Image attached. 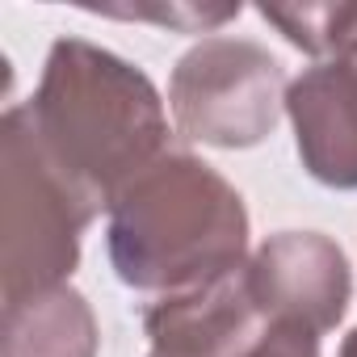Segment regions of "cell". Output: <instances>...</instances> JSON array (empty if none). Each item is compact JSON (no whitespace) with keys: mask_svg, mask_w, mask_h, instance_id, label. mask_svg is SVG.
Here are the masks:
<instances>
[{"mask_svg":"<svg viewBox=\"0 0 357 357\" xmlns=\"http://www.w3.org/2000/svg\"><path fill=\"white\" fill-rule=\"evenodd\" d=\"M248 286L265 324L328 332L353 298L349 257L319 231H278L248 257Z\"/></svg>","mask_w":357,"mask_h":357,"instance_id":"8992f818","label":"cell"},{"mask_svg":"<svg viewBox=\"0 0 357 357\" xmlns=\"http://www.w3.org/2000/svg\"><path fill=\"white\" fill-rule=\"evenodd\" d=\"M286 68L252 38H202L172 68L168 105L176 130L223 151L257 147L286 114Z\"/></svg>","mask_w":357,"mask_h":357,"instance_id":"5b68a950","label":"cell"},{"mask_svg":"<svg viewBox=\"0 0 357 357\" xmlns=\"http://www.w3.org/2000/svg\"><path fill=\"white\" fill-rule=\"evenodd\" d=\"M114 17H135V22H160L181 34H215L223 22L240 17V5H135V9H97Z\"/></svg>","mask_w":357,"mask_h":357,"instance_id":"9c48e42d","label":"cell"},{"mask_svg":"<svg viewBox=\"0 0 357 357\" xmlns=\"http://www.w3.org/2000/svg\"><path fill=\"white\" fill-rule=\"evenodd\" d=\"M97 315L68 282L5 303V357H97Z\"/></svg>","mask_w":357,"mask_h":357,"instance_id":"ba28073f","label":"cell"},{"mask_svg":"<svg viewBox=\"0 0 357 357\" xmlns=\"http://www.w3.org/2000/svg\"><path fill=\"white\" fill-rule=\"evenodd\" d=\"M105 248L126 286L176 294L248 261V211L206 160L164 151L109 202Z\"/></svg>","mask_w":357,"mask_h":357,"instance_id":"7a4b0ae2","label":"cell"},{"mask_svg":"<svg viewBox=\"0 0 357 357\" xmlns=\"http://www.w3.org/2000/svg\"><path fill=\"white\" fill-rule=\"evenodd\" d=\"M340 357H357V328L344 336V344H340Z\"/></svg>","mask_w":357,"mask_h":357,"instance_id":"8fae6325","label":"cell"},{"mask_svg":"<svg viewBox=\"0 0 357 357\" xmlns=\"http://www.w3.org/2000/svg\"><path fill=\"white\" fill-rule=\"evenodd\" d=\"M244 357H319V332L303 324H265Z\"/></svg>","mask_w":357,"mask_h":357,"instance_id":"30bf717a","label":"cell"},{"mask_svg":"<svg viewBox=\"0 0 357 357\" xmlns=\"http://www.w3.org/2000/svg\"><path fill=\"white\" fill-rule=\"evenodd\" d=\"M38 151L97 211L168 151V114L155 84L122 55L59 38L38 93L17 105Z\"/></svg>","mask_w":357,"mask_h":357,"instance_id":"6da1fadb","label":"cell"},{"mask_svg":"<svg viewBox=\"0 0 357 357\" xmlns=\"http://www.w3.org/2000/svg\"><path fill=\"white\" fill-rule=\"evenodd\" d=\"M5 143V303L63 286L80 265V231L101 215L38 151L17 105L0 122Z\"/></svg>","mask_w":357,"mask_h":357,"instance_id":"277c9868","label":"cell"},{"mask_svg":"<svg viewBox=\"0 0 357 357\" xmlns=\"http://www.w3.org/2000/svg\"><path fill=\"white\" fill-rule=\"evenodd\" d=\"M261 17L315 55L286 93L303 168L319 185L357 190V5H261Z\"/></svg>","mask_w":357,"mask_h":357,"instance_id":"3957f363","label":"cell"},{"mask_svg":"<svg viewBox=\"0 0 357 357\" xmlns=\"http://www.w3.org/2000/svg\"><path fill=\"white\" fill-rule=\"evenodd\" d=\"M147 357H244L265 332L248 286V261L202 286L160 294L143 315Z\"/></svg>","mask_w":357,"mask_h":357,"instance_id":"52a82bcc","label":"cell"}]
</instances>
